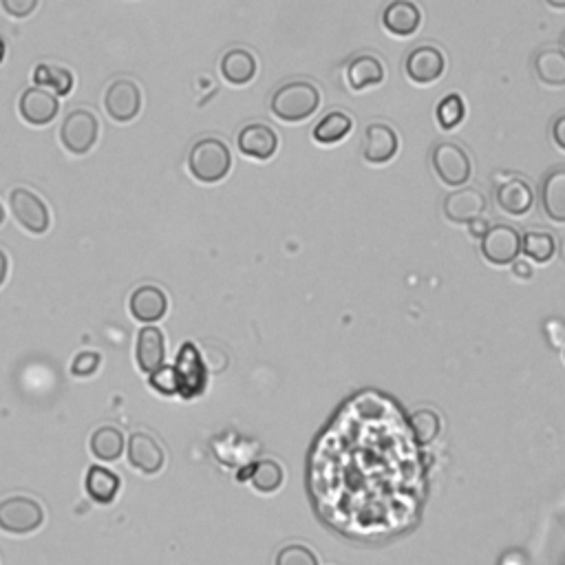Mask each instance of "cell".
I'll return each instance as SVG.
<instances>
[{
	"mask_svg": "<svg viewBox=\"0 0 565 565\" xmlns=\"http://www.w3.org/2000/svg\"><path fill=\"white\" fill-rule=\"evenodd\" d=\"M321 106V89L309 80H292L281 84L270 100V111L285 124L309 120Z\"/></svg>",
	"mask_w": 565,
	"mask_h": 565,
	"instance_id": "6da1fadb",
	"label": "cell"
},
{
	"mask_svg": "<svg viewBox=\"0 0 565 565\" xmlns=\"http://www.w3.org/2000/svg\"><path fill=\"white\" fill-rule=\"evenodd\" d=\"M188 168L197 181L204 184H217L226 179L232 168V155L228 144L219 137H204L199 140L188 155Z\"/></svg>",
	"mask_w": 565,
	"mask_h": 565,
	"instance_id": "7a4b0ae2",
	"label": "cell"
},
{
	"mask_svg": "<svg viewBox=\"0 0 565 565\" xmlns=\"http://www.w3.org/2000/svg\"><path fill=\"white\" fill-rule=\"evenodd\" d=\"M431 164L442 184L451 188L466 186L468 179L473 175L471 157H468L464 148L455 142L435 144L431 151Z\"/></svg>",
	"mask_w": 565,
	"mask_h": 565,
	"instance_id": "3957f363",
	"label": "cell"
},
{
	"mask_svg": "<svg viewBox=\"0 0 565 565\" xmlns=\"http://www.w3.org/2000/svg\"><path fill=\"white\" fill-rule=\"evenodd\" d=\"M45 513L36 499L14 495L0 501V530L9 535H29L42 526Z\"/></svg>",
	"mask_w": 565,
	"mask_h": 565,
	"instance_id": "277c9868",
	"label": "cell"
},
{
	"mask_svg": "<svg viewBox=\"0 0 565 565\" xmlns=\"http://www.w3.org/2000/svg\"><path fill=\"white\" fill-rule=\"evenodd\" d=\"M521 254V234L517 228L499 223L482 237V257L490 265H513Z\"/></svg>",
	"mask_w": 565,
	"mask_h": 565,
	"instance_id": "5b68a950",
	"label": "cell"
},
{
	"mask_svg": "<svg viewBox=\"0 0 565 565\" xmlns=\"http://www.w3.org/2000/svg\"><path fill=\"white\" fill-rule=\"evenodd\" d=\"M9 206L16 221L31 234H45L51 226L49 208L45 206L36 193H31L27 188H14L9 195Z\"/></svg>",
	"mask_w": 565,
	"mask_h": 565,
	"instance_id": "8992f818",
	"label": "cell"
},
{
	"mask_svg": "<svg viewBox=\"0 0 565 565\" xmlns=\"http://www.w3.org/2000/svg\"><path fill=\"white\" fill-rule=\"evenodd\" d=\"M60 140L73 155L89 153L93 144L98 142V120H95V115L84 109L69 113L65 117V124H62Z\"/></svg>",
	"mask_w": 565,
	"mask_h": 565,
	"instance_id": "52a82bcc",
	"label": "cell"
},
{
	"mask_svg": "<svg viewBox=\"0 0 565 565\" xmlns=\"http://www.w3.org/2000/svg\"><path fill=\"white\" fill-rule=\"evenodd\" d=\"M400 151V137L393 131V126L385 122H371L365 129V140H362V159L367 164L382 166L389 164Z\"/></svg>",
	"mask_w": 565,
	"mask_h": 565,
	"instance_id": "ba28073f",
	"label": "cell"
},
{
	"mask_svg": "<svg viewBox=\"0 0 565 565\" xmlns=\"http://www.w3.org/2000/svg\"><path fill=\"white\" fill-rule=\"evenodd\" d=\"M404 71L413 84H433L444 76L446 71V56L440 47L433 45H420L415 47L407 62H404Z\"/></svg>",
	"mask_w": 565,
	"mask_h": 565,
	"instance_id": "9c48e42d",
	"label": "cell"
},
{
	"mask_svg": "<svg viewBox=\"0 0 565 565\" xmlns=\"http://www.w3.org/2000/svg\"><path fill=\"white\" fill-rule=\"evenodd\" d=\"M104 109L115 122L126 124L142 111V93L133 80L113 82L104 95Z\"/></svg>",
	"mask_w": 565,
	"mask_h": 565,
	"instance_id": "30bf717a",
	"label": "cell"
},
{
	"mask_svg": "<svg viewBox=\"0 0 565 565\" xmlns=\"http://www.w3.org/2000/svg\"><path fill=\"white\" fill-rule=\"evenodd\" d=\"M175 373H177V382H179V393L184 398L199 396V393L204 391V387H206V367H204V360H201L195 345L186 343L184 347H181L179 356H177Z\"/></svg>",
	"mask_w": 565,
	"mask_h": 565,
	"instance_id": "8fae6325",
	"label": "cell"
},
{
	"mask_svg": "<svg viewBox=\"0 0 565 565\" xmlns=\"http://www.w3.org/2000/svg\"><path fill=\"white\" fill-rule=\"evenodd\" d=\"M486 195L479 188H460L444 199V217L451 223H468L484 217L486 212Z\"/></svg>",
	"mask_w": 565,
	"mask_h": 565,
	"instance_id": "7c38bea8",
	"label": "cell"
},
{
	"mask_svg": "<svg viewBox=\"0 0 565 565\" xmlns=\"http://www.w3.org/2000/svg\"><path fill=\"white\" fill-rule=\"evenodd\" d=\"M239 151L245 157L259 159V162H268L279 151V135L272 129V126L263 122L245 124L239 133Z\"/></svg>",
	"mask_w": 565,
	"mask_h": 565,
	"instance_id": "4fadbf2b",
	"label": "cell"
},
{
	"mask_svg": "<svg viewBox=\"0 0 565 565\" xmlns=\"http://www.w3.org/2000/svg\"><path fill=\"white\" fill-rule=\"evenodd\" d=\"M495 201L506 215L524 217L535 206V190L524 177H508L497 186Z\"/></svg>",
	"mask_w": 565,
	"mask_h": 565,
	"instance_id": "5bb4252c",
	"label": "cell"
},
{
	"mask_svg": "<svg viewBox=\"0 0 565 565\" xmlns=\"http://www.w3.org/2000/svg\"><path fill=\"white\" fill-rule=\"evenodd\" d=\"M166 455L153 435L137 431L129 437V464L144 475H157L164 468Z\"/></svg>",
	"mask_w": 565,
	"mask_h": 565,
	"instance_id": "9a60e30c",
	"label": "cell"
},
{
	"mask_svg": "<svg viewBox=\"0 0 565 565\" xmlns=\"http://www.w3.org/2000/svg\"><path fill=\"white\" fill-rule=\"evenodd\" d=\"M382 25L391 36L409 38L418 34L422 25V12L413 0H391L382 12Z\"/></svg>",
	"mask_w": 565,
	"mask_h": 565,
	"instance_id": "2e32d148",
	"label": "cell"
},
{
	"mask_svg": "<svg viewBox=\"0 0 565 565\" xmlns=\"http://www.w3.org/2000/svg\"><path fill=\"white\" fill-rule=\"evenodd\" d=\"M539 199L550 221L565 223V166H554L543 175Z\"/></svg>",
	"mask_w": 565,
	"mask_h": 565,
	"instance_id": "e0dca14e",
	"label": "cell"
},
{
	"mask_svg": "<svg viewBox=\"0 0 565 565\" xmlns=\"http://www.w3.org/2000/svg\"><path fill=\"white\" fill-rule=\"evenodd\" d=\"M385 78V62L378 56H373V53H358L347 65V82L351 91H367L371 87H378V84L385 82Z\"/></svg>",
	"mask_w": 565,
	"mask_h": 565,
	"instance_id": "ac0fdd59",
	"label": "cell"
},
{
	"mask_svg": "<svg viewBox=\"0 0 565 565\" xmlns=\"http://www.w3.org/2000/svg\"><path fill=\"white\" fill-rule=\"evenodd\" d=\"M60 111L58 98L45 89H27L20 98V115L34 126H47Z\"/></svg>",
	"mask_w": 565,
	"mask_h": 565,
	"instance_id": "d6986e66",
	"label": "cell"
},
{
	"mask_svg": "<svg viewBox=\"0 0 565 565\" xmlns=\"http://www.w3.org/2000/svg\"><path fill=\"white\" fill-rule=\"evenodd\" d=\"M168 309L166 294L155 285L137 287L131 296V314L140 323L162 321Z\"/></svg>",
	"mask_w": 565,
	"mask_h": 565,
	"instance_id": "ffe728a7",
	"label": "cell"
},
{
	"mask_svg": "<svg viewBox=\"0 0 565 565\" xmlns=\"http://www.w3.org/2000/svg\"><path fill=\"white\" fill-rule=\"evenodd\" d=\"M257 58H254V53L237 47V49H230L226 56L221 58V76L226 78V82H230L232 87H245V84H250L254 78H257Z\"/></svg>",
	"mask_w": 565,
	"mask_h": 565,
	"instance_id": "44dd1931",
	"label": "cell"
},
{
	"mask_svg": "<svg viewBox=\"0 0 565 565\" xmlns=\"http://www.w3.org/2000/svg\"><path fill=\"white\" fill-rule=\"evenodd\" d=\"M137 365L144 373H155L164 367L166 360V340L164 334L157 327H144L140 336H137Z\"/></svg>",
	"mask_w": 565,
	"mask_h": 565,
	"instance_id": "7402d4cb",
	"label": "cell"
},
{
	"mask_svg": "<svg viewBox=\"0 0 565 565\" xmlns=\"http://www.w3.org/2000/svg\"><path fill=\"white\" fill-rule=\"evenodd\" d=\"M351 131H354V120H351L349 113L329 111L314 126L312 137H314V142H318L321 146H332V144L343 142L345 137H349Z\"/></svg>",
	"mask_w": 565,
	"mask_h": 565,
	"instance_id": "603a6c76",
	"label": "cell"
},
{
	"mask_svg": "<svg viewBox=\"0 0 565 565\" xmlns=\"http://www.w3.org/2000/svg\"><path fill=\"white\" fill-rule=\"evenodd\" d=\"M535 73L539 82L546 84V87H565V51L557 47L541 49L535 56Z\"/></svg>",
	"mask_w": 565,
	"mask_h": 565,
	"instance_id": "cb8c5ba5",
	"label": "cell"
},
{
	"mask_svg": "<svg viewBox=\"0 0 565 565\" xmlns=\"http://www.w3.org/2000/svg\"><path fill=\"white\" fill-rule=\"evenodd\" d=\"M91 453L100 462H117L124 453V433L117 426H100L91 435Z\"/></svg>",
	"mask_w": 565,
	"mask_h": 565,
	"instance_id": "d4e9b609",
	"label": "cell"
},
{
	"mask_svg": "<svg viewBox=\"0 0 565 565\" xmlns=\"http://www.w3.org/2000/svg\"><path fill=\"white\" fill-rule=\"evenodd\" d=\"M84 486H87V493L91 495V499L100 501V504H111L117 495V490H120V477H117L113 471H106L102 466H91Z\"/></svg>",
	"mask_w": 565,
	"mask_h": 565,
	"instance_id": "484cf974",
	"label": "cell"
},
{
	"mask_svg": "<svg viewBox=\"0 0 565 565\" xmlns=\"http://www.w3.org/2000/svg\"><path fill=\"white\" fill-rule=\"evenodd\" d=\"M521 252H524L528 259L543 265L552 261L554 254H557V241H554L550 232L530 230L521 237Z\"/></svg>",
	"mask_w": 565,
	"mask_h": 565,
	"instance_id": "4316f807",
	"label": "cell"
},
{
	"mask_svg": "<svg viewBox=\"0 0 565 565\" xmlns=\"http://www.w3.org/2000/svg\"><path fill=\"white\" fill-rule=\"evenodd\" d=\"M283 468L279 462L274 460H261L257 466L252 468V475H250V482L252 488L259 490V493L270 495L274 490H279L283 484Z\"/></svg>",
	"mask_w": 565,
	"mask_h": 565,
	"instance_id": "83f0119b",
	"label": "cell"
},
{
	"mask_svg": "<svg viewBox=\"0 0 565 565\" xmlns=\"http://www.w3.org/2000/svg\"><path fill=\"white\" fill-rule=\"evenodd\" d=\"M435 117L442 131L457 129V126H460L466 117V104L462 100V95L449 93L446 98H442L435 109Z\"/></svg>",
	"mask_w": 565,
	"mask_h": 565,
	"instance_id": "f1b7e54d",
	"label": "cell"
},
{
	"mask_svg": "<svg viewBox=\"0 0 565 565\" xmlns=\"http://www.w3.org/2000/svg\"><path fill=\"white\" fill-rule=\"evenodd\" d=\"M409 424H411L415 440H418L420 444H431L442 431L440 415L431 409H418L415 413H411Z\"/></svg>",
	"mask_w": 565,
	"mask_h": 565,
	"instance_id": "f546056e",
	"label": "cell"
},
{
	"mask_svg": "<svg viewBox=\"0 0 565 565\" xmlns=\"http://www.w3.org/2000/svg\"><path fill=\"white\" fill-rule=\"evenodd\" d=\"M34 82L38 84V87L53 89V93H58V95H69L73 91V76L62 67L40 65L34 71Z\"/></svg>",
	"mask_w": 565,
	"mask_h": 565,
	"instance_id": "4dcf8cb0",
	"label": "cell"
},
{
	"mask_svg": "<svg viewBox=\"0 0 565 565\" xmlns=\"http://www.w3.org/2000/svg\"><path fill=\"white\" fill-rule=\"evenodd\" d=\"M276 565H318V559L312 548L301 546V543H290V546H283L276 554Z\"/></svg>",
	"mask_w": 565,
	"mask_h": 565,
	"instance_id": "1f68e13d",
	"label": "cell"
},
{
	"mask_svg": "<svg viewBox=\"0 0 565 565\" xmlns=\"http://www.w3.org/2000/svg\"><path fill=\"white\" fill-rule=\"evenodd\" d=\"M100 360L102 358H100L98 351H82V354H78L76 360H73L71 373L78 378L93 376V373L98 371V367H100Z\"/></svg>",
	"mask_w": 565,
	"mask_h": 565,
	"instance_id": "d6a6232c",
	"label": "cell"
},
{
	"mask_svg": "<svg viewBox=\"0 0 565 565\" xmlns=\"http://www.w3.org/2000/svg\"><path fill=\"white\" fill-rule=\"evenodd\" d=\"M151 385L159 393H166V396H173V393H179L177 373H175V369H170V367H162V369H157L155 373H151Z\"/></svg>",
	"mask_w": 565,
	"mask_h": 565,
	"instance_id": "836d02e7",
	"label": "cell"
},
{
	"mask_svg": "<svg viewBox=\"0 0 565 565\" xmlns=\"http://www.w3.org/2000/svg\"><path fill=\"white\" fill-rule=\"evenodd\" d=\"M0 3H3V9L9 16L18 20L31 16L38 7V0H0Z\"/></svg>",
	"mask_w": 565,
	"mask_h": 565,
	"instance_id": "e575fe53",
	"label": "cell"
},
{
	"mask_svg": "<svg viewBox=\"0 0 565 565\" xmlns=\"http://www.w3.org/2000/svg\"><path fill=\"white\" fill-rule=\"evenodd\" d=\"M550 135H552V142L557 144L561 151H565V113H559L557 117H554L552 126H550Z\"/></svg>",
	"mask_w": 565,
	"mask_h": 565,
	"instance_id": "d590c367",
	"label": "cell"
},
{
	"mask_svg": "<svg viewBox=\"0 0 565 565\" xmlns=\"http://www.w3.org/2000/svg\"><path fill=\"white\" fill-rule=\"evenodd\" d=\"M468 228H471V232L475 234V237L482 239L484 234H486V230H488V223L484 221V217H479V219H475V221L468 223Z\"/></svg>",
	"mask_w": 565,
	"mask_h": 565,
	"instance_id": "8d00e7d4",
	"label": "cell"
},
{
	"mask_svg": "<svg viewBox=\"0 0 565 565\" xmlns=\"http://www.w3.org/2000/svg\"><path fill=\"white\" fill-rule=\"evenodd\" d=\"M7 268H9V263H7V254L0 250V285L5 283L7 279Z\"/></svg>",
	"mask_w": 565,
	"mask_h": 565,
	"instance_id": "74e56055",
	"label": "cell"
},
{
	"mask_svg": "<svg viewBox=\"0 0 565 565\" xmlns=\"http://www.w3.org/2000/svg\"><path fill=\"white\" fill-rule=\"evenodd\" d=\"M546 5H550L552 9H565V0H546Z\"/></svg>",
	"mask_w": 565,
	"mask_h": 565,
	"instance_id": "f35d334b",
	"label": "cell"
},
{
	"mask_svg": "<svg viewBox=\"0 0 565 565\" xmlns=\"http://www.w3.org/2000/svg\"><path fill=\"white\" fill-rule=\"evenodd\" d=\"M3 60H5V42L0 40V62H3Z\"/></svg>",
	"mask_w": 565,
	"mask_h": 565,
	"instance_id": "ab89813d",
	"label": "cell"
},
{
	"mask_svg": "<svg viewBox=\"0 0 565 565\" xmlns=\"http://www.w3.org/2000/svg\"><path fill=\"white\" fill-rule=\"evenodd\" d=\"M5 221V210H3V204H0V223Z\"/></svg>",
	"mask_w": 565,
	"mask_h": 565,
	"instance_id": "60d3db41",
	"label": "cell"
},
{
	"mask_svg": "<svg viewBox=\"0 0 565 565\" xmlns=\"http://www.w3.org/2000/svg\"><path fill=\"white\" fill-rule=\"evenodd\" d=\"M563 51H565V34H563Z\"/></svg>",
	"mask_w": 565,
	"mask_h": 565,
	"instance_id": "b9f144b4",
	"label": "cell"
}]
</instances>
